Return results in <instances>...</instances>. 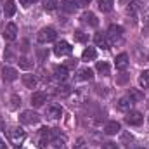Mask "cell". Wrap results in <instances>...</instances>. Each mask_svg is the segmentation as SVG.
<instances>
[{"mask_svg": "<svg viewBox=\"0 0 149 149\" xmlns=\"http://www.w3.org/2000/svg\"><path fill=\"white\" fill-rule=\"evenodd\" d=\"M0 149H7V144L3 142V139H2V137H0Z\"/></svg>", "mask_w": 149, "mask_h": 149, "instance_id": "60d3db41", "label": "cell"}, {"mask_svg": "<svg viewBox=\"0 0 149 149\" xmlns=\"http://www.w3.org/2000/svg\"><path fill=\"white\" fill-rule=\"evenodd\" d=\"M76 66H78V61L73 59V57H71V59H68V61H66V64H64V68H66V70H74Z\"/></svg>", "mask_w": 149, "mask_h": 149, "instance_id": "d590c367", "label": "cell"}, {"mask_svg": "<svg viewBox=\"0 0 149 149\" xmlns=\"http://www.w3.org/2000/svg\"><path fill=\"white\" fill-rule=\"evenodd\" d=\"M121 142H128L127 146H130V142H134V137H132L130 134H123V135H121Z\"/></svg>", "mask_w": 149, "mask_h": 149, "instance_id": "8d00e7d4", "label": "cell"}, {"mask_svg": "<svg viewBox=\"0 0 149 149\" xmlns=\"http://www.w3.org/2000/svg\"><path fill=\"white\" fill-rule=\"evenodd\" d=\"M57 0H43V9L45 10H56Z\"/></svg>", "mask_w": 149, "mask_h": 149, "instance_id": "4dcf8cb0", "label": "cell"}, {"mask_svg": "<svg viewBox=\"0 0 149 149\" xmlns=\"http://www.w3.org/2000/svg\"><path fill=\"white\" fill-rule=\"evenodd\" d=\"M90 2H92V0H78L80 7H88V5H90Z\"/></svg>", "mask_w": 149, "mask_h": 149, "instance_id": "f35d334b", "label": "cell"}, {"mask_svg": "<svg viewBox=\"0 0 149 149\" xmlns=\"http://www.w3.org/2000/svg\"><path fill=\"white\" fill-rule=\"evenodd\" d=\"M139 83H141L142 88H148L149 90V70L141 73V76H139Z\"/></svg>", "mask_w": 149, "mask_h": 149, "instance_id": "83f0119b", "label": "cell"}, {"mask_svg": "<svg viewBox=\"0 0 149 149\" xmlns=\"http://www.w3.org/2000/svg\"><path fill=\"white\" fill-rule=\"evenodd\" d=\"M148 120H149V116H148Z\"/></svg>", "mask_w": 149, "mask_h": 149, "instance_id": "ee69618b", "label": "cell"}, {"mask_svg": "<svg viewBox=\"0 0 149 149\" xmlns=\"http://www.w3.org/2000/svg\"><path fill=\"white\" fill-rule=\"evenodd\" d=\"M137 9H139V3H137V2H132V3H128V7H127V12L134 16V14L137 12Z\"/></svg>", "mask_w": 149, "mask_h": 149, "instance_id": "e575fe53", "label": "cell"}, {"mask_svg": "<svg viewBox=\"0 0 149 149\" xmlns=\"http://www.w3.org/2000/svg\"><path fill=\"white\" fill-rule=\"evenodd\" d=\"M127 95H128L134 102H139V101H142V99H144V94H142L141 90H137V88H130Z\"/></svg>", "mask_w": 149, "mask_h": 149, "instance_id": "d4e9b609", "label": "cell"}, {"mask_svg": "<svg viewBox=\"0 0 149 149\" xmlns=\"http://www.w3.org/2000/svg\"><path fill=\"white\" fill-rule=\"evenodd\" d=\"M135 57L141 63H149V50L144 49V47H141V45H137L135 47Z\"/></svg>", "mask_w": 149, "mask_h": 149, "instance_id": "9a60e30c", "label": "cell"}, {"mask_svg": "<svg viewBox=\"0 0 149 149\" xmlns=\"http://www.w3.org/2000/svg\"><path fill=\"white\" fill-rule=\"evenodd\" d=\"M73 149H88V144H87V141H85L83 137H80V139L76 141V144L73 146Z\"/></svg>", "mask_w": 149, "mask_h": 149, "instance_id": "d6a6232c", "label": "cell"}, {"mask_svg": "<svg viewBox=\"0 0 149 149\" xmlns=\"http://www.w3.org/2000/svg\"><path fill=\"white\" fill-rule=\"evenodd\" d=\"M3 125H5V123H3V118H2V116H0V130H2V128H3Z\"/></svg>", "mask_w": 149, "mask_h": 149, "instance_id": "7bdbcfd3", "label": "cell"}, {"mask_svg": "<svg viewBox=\"0 0 149 149\" xmlns=\"http://www.w3.org/2000/svg\"><path fill=\"white\" fill-rule=\"evenodd\" d=\"M78 78L80 80H92L94 78V71L90 68H81V70H78Z\"/></svg>", "mask_w": 149, "mask_h": 149, "instance_id": "484cf974", "label": "cell"}, {"mask_svg": "<svg viewBox=\"0 0 149 149\" xmlns=\"http://www.w3.org/2000/svg\"><path fill=\"white\" fill-rule=\"evenodd\" d=\"M45 102H47V94H45V92H33V95H31V104H33L35 108L43 106Z\"/></svg>", "mask_w": 149, "mask_h": 149, "instance_id": "7c38bea8", "label": "cell"}, {"mask_svg": "<svg viewBox=\"0 0 149 149\" xmlns=\"http://www.w3.org/2000/svg\"><path fill=\"white\" fill-rule=\"evenodd\" d=\"M71 52H73V47H71L68 42H64V40H61V42H57V43L54 45V54H56L57 57L70 56Z\"/></svg>", "mask_w": 149, "mask_h": 149, "instance_id": "277c9868", "label": "cell"}, {"mask_svg": "<svg viewBox=\"0 0 149 149\" xmlns=\"http://www.w3.org/2000/svg\"><path fill=\"white\" fill-rule=\"evenodd\" d=\"M50 141H52V130L47 128V127H42L37 135V146L38 148H45Z\"/></svg>", "mask_w": 149, "mask_h": 149, "instance_id": "7a4b0ae2", "label": "cell"}, {"mask_svg": "<svg viewBox=\"0 0 149 149\" xmlns=\"http://www.w3.org/2000/svg\"><path fill=\"white\" fill-rule=\"evenodd\" d=\"M63 9H64V12H68V14H73L74 10L80 7V3H78V0H63Z\"/></svg>", "mask_w": 149, "mask_h": 149, "instance_id": "e0dca14e", "label": "cell"}, {"mask_svg": "<svg viewBox=\"0 0 149 149\" xmlns=\"http://www.w3.org/2000/svg\"><path fill=\"white\" fill-rule=\"evenodd\" d=\"M101 149H118V146H116V142H104Z\"/></svg>", "mask_w": 149, "mask_h": 149, "instance_id": "74e56055", "label": "cell"}, {"mask_svg": "<svg viewBox=\"0 0 149 149\" xmlns=\"http://www.w3.org/2000/svg\"><path fill=\"white\" fill-rule=\"evenodd\" d=\"M142 31L149 33V10H146L142 16Z\"/></svg>", "mask_w": 149, "mask_h": 149, "instance_id": "1f68e13d", "label": "cell"}, {"mask_svg": "<svg viewBox=\"0 0 149 149\" xmlns=\"http://www.w3.org/2000/svg\"><path fill=\"white\" fill-rule=\"evenodd\" d=\"M73 38H74V42H80V43H83V42H87L88 35H87V33H83L81 30H76V31L73 33Z\"/></svg>", "mask_w": 149, "mask_h": 149, "instance_id": "f1b7e54d", "label": "cell"}, {"mask_svg": "<svg viewBox=\"0 0 149 149\" xmlns=\"http://www.w3.org/2000/svg\"><path fill=\"white\" fill-rule=\"evenodd\" d=\"M17 64H19V68L24 70V71H30V70L33 68V64H31V61H30L28 57H19V59H17Z\"/></svg>", "mask_w": 149, "mask_h": 149, "instance_id": "4316f807", "label": "cell"}, {"mask_svg": "<svg viewBox=\"0 0 149 149\" xmlns=\"http://www.w3.org/2000/svg\"><path fill=\"white\" fill-rule=\"evenodd\" d=\"M19 106H21V97L17 94L10 95V109H17Z\"/></svg>", "mask_w": 149, "mask_h": 149, "instance_id": "f546056e", "label": "cell"}, {"mask_svg": "<svg viewBox=\"0 0 149 149\" xmlns=\"http://www.w3.org/2000/svg\"><path fill=\"white\" fill-rule=\"evenodd\" d=\"M16 37H17V26L14 23H9L5 26V30H3V38L12 42V40H16Z\"/></svg>", "mask_w": 149, "mask_h": 149, "instance_id": "30bf717a", "label": "cell"}, {"mask_svg": "<svg viewBox=\"0 0 149 149\" xmlns=\"http://www.w3.org/2000/svg\"><path fill=\"white\" fill-rule=\"evenodd\" d=\"M56 37H57L56 30H54V28H50V26H47V28H42V30L38 31L37 40L40 42V43H47V42H52V40H56Z\"/></svg>", "mask_w": 149, "mask_h": 149, "instance_id": "3957f363", "label": "cell"}, {"mask_svg": "<svg viewBox=\"0 0 149 149\" xmlns=\"http://www.w3.org/2000/svg\"><path fill=\"white\" fill-rule=\"evenodd\" d=\"M21 49H23V52H26V50H28V42H26V40L23 42V47H21Z\"/></svg>", "mask_w": 149, "mask_h": 149, "instance_id": "b9f144b4", "label": "cell"}, {"mask_svg": "<svg viewBox=\"0 0 149 149\" xmlns=\"http://www.w3.org/2000/svg\"><path fill=\"white\" fill-rule=\"evenodd\" d=\"M114 64H116V70H120V71H125V70L128 68V64H130V61H128V56H127V54H120V56H116V61H114Z\"/></svg>", "mask_w": 149, "mask_h": 149, "instance_id": "4fadbf2b", "label": "cell"}, {"mask_svg": "<svg viewBox=\"0 0 149 149\" xmlns=\"http://www.w3.org/2000/svg\"><path fill=\"white\" fill-rule=\"evenodd\" d=\"M81 21L85 23V24H88V26H92V28H97L99 26V19H97V16L94 14V12H85L83 16H81Z\"/></svg>", "mask_w": 149, "mask_h": 149, "instance_id": "8fae6325", "label": "cell"}, {"mask_svg": "<svg viewBox=\"0 0 149 149\" xmlns=\"http://www.w3.org/2000/svg\"><path fill=\"white\" fill-rule=\"evenodd\" d=\"M121 35H123V28L121 26H118V24H113V26H109V30H108V42H109V47L111 45H114L120 38H121Z\"/></svg>", "mask_w": 149, "mask_h": 149, "instance_id": "8992f818", "label": "cell"}, {"mask_svg": "<svg viewBox=\"0 0 149 149\" xmlns=\"http://www.w3.org/2000/svg\"><path fill=\"white\" fill-rule=\"evenodd\" d=\"M94 42H95V45H97V47H101V49H109L108 37H106V35H102V33H97V35L94 37Z\"/></svg>", "mask_w": 149, "mask_h": 149, "instance_id": "ffe728a7", "label": "cell"}, {"mask_svg": "<svg viewBox=\"0 0 149 149\" xmlns=\"http://www.w3.org/2000/svg\"><path fill=\"white\" fill-rule=\"evenodd\" d=\"M19 121H21V123H24V125H35V123L40 121V116H38L33 109H26V111L21 113Z\"/></svg>", "mask_w": 149, "mask_h": 149, "instance_id": "5b68a950", "label": "cell"}, {"mask_svg": "<svg viewBox=\"0 0 149 149\" xmlns=\"http://www.w3.org/2000/svg\"><path fill=\"white\" fill-rule=\"evenodd\" d=\"M24 139H26V132H24L23 128L14 127V128L9 130V141H10L14 146H21V144L24 142Z\"/></svg>", "mask_w": 149, "mask_h": 149, "instance_id": "6da1fadb", "label": "cell"}, {"mask_svg": "<svg viewBox=\"0 0 149 149\" xmlns=\"http://www.w3.org/2000/svg\"><path fill=\"white\" fill-rule=\"evenodd\" d=\"M16 78H17V71H16L14 68L5 66V68L2 70V80H3V81H14Z\"/></svg>", "mask_w": 149, "mask_h": 149, "instance_id": "5bb4252c", "label": "cell"}, {"mask_svg": "<svg viewBox=\"0 0 149 149\" xmlns=\"http://www.w3.org/2000/svg\"><path fill=\"white\" fill-rule=\"evenodd\" d=\"M19 2H21V3H23L24 7H30V5H31L33 2H37V0H19Z\"/></svg>", "mask_w": 149, "mask_h": 149, "instance_id": "ab89813d", "label": "cell"}, {"mask_svg": "<svg viewBox=\"0 0 149 149\" xmlns=\"http://www.w3.org/2000/svg\"><path fill=\"white\" fill-rule=\"evenodd\" d=\"M97 5H99V9H101L102 12H111L114 2H113V0H97Z\"/></svg>", "mask_w": 149, "mask_h": 149, "instance_id": "cb8c5ba5", "label": "cell"}, {"mask_svg": "<svg viewBox=\"0 0 149 149\" xmlns=\"http://www.w3.org/2000/svg\"><path fill=\"white\" fill-rule=\"evenodd\" d=\"M95 70L102 74V76H108V74L111 73V68H109V64H108L106 61H99V63L95 64Z\"/></svg>", "mask_w": 149, "mask_h": 149, "instance_id": "603a6c76", "label": "cell"}, {"mask_svg": "<svg viewBox=\"0 0 149 149\" xmlns=\"http://www.w3.org/2000/svg\"><path fill=\"white\" fill-rule=\"evenodd\" d=\"M45 116H47L49 120H59V118L63 116V108H61L59 104H50V106L47 108V111H45Z\"/></svg>", "mask_w": 149, "mask_h": 149, "instance_id": "52a82bcc", "label": "cell"}, {"mask_svg": "<svg viewBox=\"0 0 149 149\" xmlns=\"http://www.w3.org/2000/svg\"><path fill=\"white\" fill-rule=\"evenodd\" d=\"M142 120H144V116H142V113H139V111H128L127 116H125V121L128 125H141Z\"/></svg>", "mask_w": 149, "mask_h": 149, "instance_id": "ba28073f", "label": "cell"}, {"mask_svg": "<svg viewBox=\"0 0 149 149\" xmlns=\"http://www.w3.org/2000/svg\"><path fill=\"white\" fill-rule=\"evenodd\" d=\"M37 56H38V61H40V63H43V61L49 57V50H45V49H38Z\"/></svg>", "mask_w": 149, "mask_h": 149, "instance_id": "836d02e7", "label": "cell"}, {"mask_svg": "<svg viewBox=\"0 0 149 149\" xmlns=\"http://www.w3.org/2000/svg\"><path fill=\"white\" fill-rule=\"evenodd\" d=\"M120 123L118 121H108L106 123V127H104V134L106 135H114V134H118L120 132Z\"/></svg>", "mask_w": 149, "mask_h": 149, "instance_id": "ac0fdd59", "label": "cell"}, {"mask_svg": "<svg viewBox=\"0 0 149 149\" xmlns=\"http://www.w3.org/2000/svg\"><path fill=\"white\" fill-rule=\"evenodd\" d=\"M132 106H134V101L128 95H123V97H120L116 101V108L120 111H128V109H132Z\"/></svg>", "mask_w": 149, "mask_h": 149, "instance_id": "9c48e42d", "label": "cell"}, {"mask_svg": "<svg viewBox=\"0 0 149 149\" xmlns=\"http://www.w3.org/2000/svg\"><path fill=\"white\" fill-rule=\"evenodd\" d=\"M23 83H24L28 88H35L37 83H38V80H37L35 74H23Z\"/></svg>", "mask_w": 149, "mask_h": 149, "instance_id": "7402d4cb", "label": "cell"}, {"mask_svg": "<svg viewBox=\"0 0 149 149\" xmlns=\"http://www.w3.org/2000/svg\"><path fill=\"white\" fill-rule=\"evenodd\" d=\"M97 57V50L94 49V47H87L85 50H83V54H81V59L83 61H94Z\"/></svg>", "mask_w": 149, "mask_h": 149, "instance_id": "44dd1931", "label": "cell"}, {"mask_svg": "<svg viewBox=\"0 0 149 149\" xmlns=\"http://www.w3.org/2000/svg\"><path fill=\"white\" fill-rule=\"evenodd\" d=\"M54 78L57 81H66L68 80V70L64 66H54Z\"/></svg>", "mask_w": 149, "mask_h": 149, "instance_id": "2e32d148", "label": "cell"}, {"mask_svg": "<svg viewBox=\"0 0 149 149\" xmlns=\"http://www.w3.org/2000/svg\"><path fill=\"white\" fill-rule=\"evenodd\" d=\"M3 14L5 17H12L16 14V2L14 0H7L5 5H3Z\"/></svg>", "mask_w": 149, "mask_h": 149, "instance_id": "d6986e66", "label": "cell"}]
</instances>
